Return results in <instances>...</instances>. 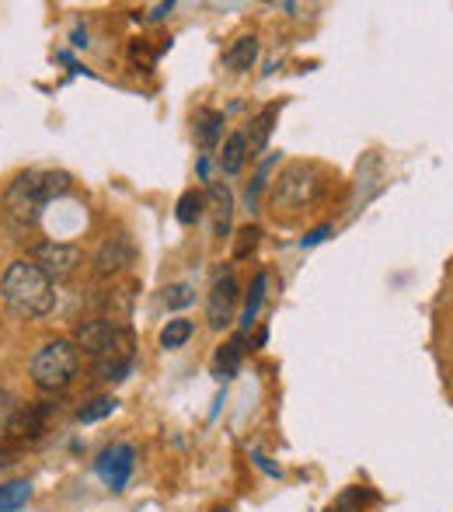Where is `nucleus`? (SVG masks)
<instances>
[{"instance_id": "1", "label": "nucleus", "mask_w": 453, "mask_h": 512, "mask_svg": "<svg viewBox=\"0 0 453 512\" xmlns=\"http://www.w3.org/2000/svg\"><path fill=\"white\" fill-rule=\"evenodd\" d=\"M74 345H77V352L95 359L98 377L109 380V384L126 380L129 370H133L136 335L129 324L115 321V317H91V321H81L74 331Z\"/></svg>"}, {"instance_id": "2", "label": "nucleus", "mask_w": 453, "mask_h": 512, "mask_svg": "<svg viewBox=\"0 0 453 512\" xmlns=\"http://www.w3.org/2000/svg\"><path fill=\"white\" fill-rule=\"evenodd\" d=\"M0 300L11 314L25 317V321H39L56 307V286L49 283L46 272L32 258H18L0 276Z\"/></svg>"}, {"instance_id": "3", "label": "nucleus", "mask_w": 453, "mask_h": 512, "mask_svg": "<svg viewBox=\"0 0 453 512\" xmlns=\"http://www.w3.org/2000/svg\"><path fill=\"white\" fill-rule=\"evenodd\" d=\"M70 189L67 171H25L4 189V209L11 220L35 223L42 216L46 203L60 199Z\"/></svg>"}, {"instance_id": "4", "label": "nucleus", "mask_w": 453, "mask_h": 512, "mask_svg": "<svg viewBox=\"0 0 453 512\" xmlns=\"http://www.w3.org/2000/svg\"><path fill=\"white\" fill-rule=\"evenodd\" d=\"M77 370H81V352H77V345L67 342V338H53V342H46L32 356V363H28V377H32V384L46 394L67 391V387L74 384Z\"/></svg>"}, {"instance_id": "5", "label": "nucleus", "mask_w": 453, "mask_h": 512, "mask_svg": "<svg viewBox=\"0 0 453 512\" xmlns=\"http://www.w3.org/2000/svg\"><path fill=\"white\" fill-rule=\"evenodd\" d=\"M321 189H325V182H321V171L314 168V164H286L283 171H279V178L272 182V209H307L314 203V199L321 196Z\"/></svg>"}, {"instance_id": "6", "label": "nucleus", "mask_w": 453, "mask_h": 512, "mask_svg": "<svg viewBox=\"0 0 453 512\" xmlns=\"http://www.w3.org/2000/svg\"><path fill=\"white\" fill-rule=\"evenodd\" d=\"M32 262L39 265V269L46 272L49 283L56 286V283H67V279L81 269L84 255H81V248H74V244L46 241V244H35L32 248Z\"/></svg>"}, {"instance_id": "7", "label": "nucleus", "mask_w": 453, "mask_h": 512, "mask_svg": "<svg viewBox=\"0 0 453 512\" xmlns=\"http://www.w3.org/2000/svg\"><path fill=\"white\" fill-rule=\"evenodd\" d=\"M133 467H136V450L129 443H112L109 450L98 453L95 460V471L112 492H122L126 481L133 478Z\"/></svg>"}, {"instance_id": "8", "label": "nucleus", "mask_w": 453, "mask_h": 512, "mask_svg": "<svg viewBox=\"0 0 453 512\" xmlns=\"http://www.w3.org/2000/svg\"><path fill=\"white\" fill-rule=\"evenodd\" d=\"M237 297H241V290H237L234 272L217 276V283H213V290H210V300H206V321H210L213 331H224L227 324L234 321Z\"/></svg>"}, {"instance_id": "9", "label": "nucleus", "mask_w": 453, "mask_h": 512, "mask_svg": "<svg viewBox=\"0 0 453 512\" xmlns=\"http://www.w3.org/2000/svg\"><path fill=\"white\" fill-rule=\"evenodd\" d=\"M133 258H136V248L129 244V237H122V234L105 237L102 248H98V255H95V272L102 279H109L115 272L126 269V265H133Z\"/></svg>"}, {"instance_id": "10", "label": "nucleus", "mask_w": 453, "mask_h": 512, "mask_svg": "<svg viewBox=\"0 0 453 512\" xmlns=\"http://www.w3.org/2000/svg\"><path fill=\"white\" fill-rule=\"evenodd\" d=\"M258 60V39L255 35H241V39L234 42V46L224 53V67L234 70V74H248L251 67H255Z\"/></svg>"}, {"instance_id": "11", "label": "nucleus", "mask_w": 453, "mask_h": 512, "mask_svg": "<svg viewBox=\"0 0 453 512\" xmlns=\"http://www.w3.org/2000/svg\"><path fill=\"white\" fill-rule=\"evenodd\" d=\"M276 119H279L276 105L262 108V112L251 119V133H244V140H248V157H258L265 150V143H269V136H272V122Z\"/></svg>"}, {"instance_id": "12", "label": "nucleus", "mask_w": 453, "mask_h": 512, "mask_svg": "<svg viewBox=\"0 0 453 512\" xmlns=\"http://www.w3.org/2000/svg\"><path fill=\"white\" fill-rule=\"evenodd\" d=\"M224 136V112L217 108H199L196 112V140L203 150H213Z\"/></svg>"}, {"instance_id": "13", "label": "nucleus", "mask_w": 453, "mask_h": 512, "mask_svg": "<svg viewBox=\"0 0 453 512\" xmlns=\"http://www.w3.org/2000/svg\"><path fill=\"white\" fill-rule=\"evenodd\" d=\"M210 206H213V227H217V237L230 234V216H234V192L227 185L213 182L210 185Z\"/></svg>"}, {"instance_id": "14", "label": "nucleus", "mask_w": 453, "mask_h": 512, "mask_svg": "<svg viewBox=\"0 0 453 512\" xmlns=\"http://www.w3.org/2000/svg\"><path fill=\"white\" fill-rule=\"evenodd\" d=\"M244 161H248V140H244V133H230L224 143V154H220V171L237 175L244 168Z\"/></svg>"}, {"instance_id": "15", "label": "nucleus", "mask_w": 453, "mask_h": 512, "mask_svg": "<svg viewBox=\"0 0 453 512\" xmlns=\"http://www.w3.org/2000/svg\"><path fill=\"white\" fill-rule=\"evenodd\" d=\"M32 499V485L28 481H0V512H18Z\"/></svg>"}, {"instance_id": "16", "label": "nucleus", "mask_w": 453, "mask_h": 512, "mask_svg": "<svg viewBox=\"0 0 453 512\" xmlns=\"http://www.w3.org/2000/svg\"><path fill=\"white\" fill-rule=\"evenodd\" d=\"M192 331H196V324H192L189 317H175V321H168L161 328V345L164 349H182L192 338Z\"/></svg>"}, {"instance_id": "17", "label": "nucleus", "mask_w": 453, "mask_h": 512, "mask_svg": "<svg viewBox=\"0 0 453 512\" xmlns=\"http://www.w3.org/2000/svg\"><path fill=\"white\" fill-rule=\"evenodd\" d=\"M265 304V276L258 272L255 279H251V290H248V304H244V314H241V328L248 331L251 324L258 321V310Z\"/></svg>"}, {"instance_id": "18", "label": "nucleus", "mask_w": 453, "mask_h": 512, "mask_svg": "<svg viewBox=\"0 0 453 512\" xmlns=\"http://www.w3.org/2000/svg\"><path fill=\"white\" fill-rule=\"evenodd\" d=\"M203 209H206V199L199 196L196 189H192V192H185V196L178 199L175 216H178V223H182V227H192V223L203 220Z\"/></svg>"}, {"instance_id": "19", "label": "nucleus", "mask_w": 453, "mask_h": 512, "mask_svg": "<svg viewBox=\"0 0 453 512\" xmlns=\"http://www.w3.org/2000/svg\"><path fill=\"white\" fill-rule=\"evenodd\" d=\"M241 352H244V338H234L230 345H224V349L217 352V373H220V380H230L234 377V370H237V363H241Z\"/></svg>"}, {"instance_id": "20", "label": "nucleus", "mask_w": 453, "mask_h": 512, "mask_svg": "<svg viewBox=\"0 0 453 512\" xmlns=\"http://www.w3.org/2000/svg\"><path fill=\"white\" fill-rule=\"evenodd\" d=\"M115 408H119V401H115V398H95L91 405H84L81 411H77V418H81L84 425H88V422H102V418H109Z\"/></svg>"}, {"instance_id": "21", "label": "nucleus", "mask_w": 453, "mask_h": 512, "mask_svg": "<svg viewBox=\"0 0 453 512\" xmlns=\"http://www.w3.org/2000/svg\"><path fill=\"white\" fill-rule=\"evenodd\" d=\"M192 300H196V290H192L189 283H175L164 290V304L168 307H189Z\"/></svg>"}, {"instance_id": "22", "label": "nucleus", "mask_w": 453, "mask_h": 512, "mask_svg": "<svg viewBox=\"0 0 453 512\" xmlns=\"http://www.w3.org/2000/svg\"><path fill=\"white\" fill-rule=\"evenodd\" d=\"M272 164H276V157H269V161L262 164V168H258V175H255V182L248 185V203L255 206L258 203V192L265 189V185H269V171H272Z\"/></svg>"}, {"instance_id": "23", "label": "nucleus", "mask_w": 453, "mask_h": 512, "mask_svg": "<svg viewBox=\"0 0 453 512\" xmlns=\"http://www.w3.org/2000/svg\"><path fill=\"white\" fill-rule=\"evenodd\" d=\"M237 237H241V241H237V248H234V258H248V251H255V244L262 234H258V227H244Z\"/></svg>"}, {"instance_id": "24", "label": "nucleus", "mask_w": 453, "mask_h": 512, "mask_svg": "<svg viewBox=\"0 0 453 512\" xmlns=\"http://www.w3.org/2000/svg\"><path fill=\"white\" fill-rule=\"evenodd\" d=\"M14 411H18V405H14V398L7 391H0V436L7 432V425H11Z\"/></svg>"}, {"instance_id": "25", "label": "nucleus", "mask_w": 453, "mask_h": 512, "mask_svg": "<svg viewBox=\"0 0 453 512\" xmlns=\"http://www.w3.org/2000/svg\"><path fill=\"white\" fill-rule=\"evenodd\" d=\"M21 453L18 450H7V446H0V478H4L7 471H14V464H18Z\"/></svg>"}, {"instance_id": "26", "label": "nucleus", "mask_w": 453, "mask_h": 512, "mask_svg": "<svg viewBox=\"0 0 453 512\" xmlns=\"http://www.w3.org/2000/svg\"><path fill=\"white\" fill-rule=\"evenodd\" d=\"M328 234H332V227H318V230H311V234L304 237V248H314V244H321Z\"/></svg>"}, {"instance_id": "27", "label": "nucleus", "mask_w": 453, "mask_h": 512, "mask_svg": "<svg viewBox=\"0 0 453 512\" xmlns=\"http://www.w3.org/2000/svg\"><path fill=\"white\" fill-rule=\"evenodd\" d=\"M171 7H175V4H157L154 11H150V21H161L164 14H171Z\"/></svg>"}]
</instances>
